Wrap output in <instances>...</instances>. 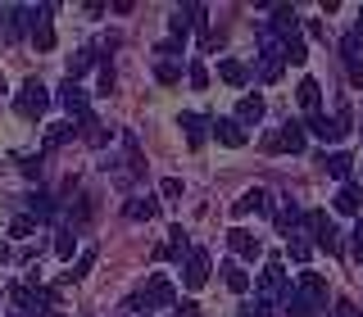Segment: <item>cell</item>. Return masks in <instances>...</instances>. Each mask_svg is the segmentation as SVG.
Instances as JSON below:
<instances>
[{
    "mask_svg": "<svg viewBox=\"0 0 363 317\" xmlns=\"http://www.w3.org/2000/svg\"><path fill=\"white\" fill-rule=\"evenodd\" d=\"M255 290H259L255 313L259 317H272V309H277V304L291 294V286H286V263H281V258H268V263H264V277H259Z\"/></svg>",
    "mask_w": 363,
    "mask_h": 317,
    "instance_id": "1",
    "label": "cell"
},
{
    "mask_svg": "<svg viewBox=\"0 0 363 317\" xmlns=\"http://www.w3.org/2000/svg\"><path fill=\"white\" fill-rule=\"evenodd\" d=\"M14 109H18V118H41L45 109H50V91H45L37 77H32V82H23L18 86V96H14Z\"/></svg>",
    "mask_w": 363,
    "mask_h": 317,
    "instance_id": "2",
    "label": "cell"
},
{
    "mask_svg": "<svg viewBox=\"0 0 363 317\" xmlns=\"http://www.w3.org/2000/svg\"><path fill=\"white\" fill-rule=\"evenodd\" d=\"M304 226H309V231H313V241H318V245H323V249H327V254H336V249H340V236H336V222H332V218H327V213H323V209H309V213H304Z\"/></svg>",
    "mask_w": 363,
    "mask_h": 317,
    "instance_id": "3",
    "label": "cell"
},
{
    "mask_svg": "<svg viewBox=\"0 0 363 317\" xmlns=\"http://www.w3.org/2000/svg\"><path fill=\"white\" fill-rule=\"evenodd\" d=\"M268 32L277 41H295V37H300V14H295V5H272Z\"/></svg>",
    "mask_w": 363,
    "mask_h": 317,
    "instance_id": "4",
    "label": "cell"
},
{
    "mask_svg": "<svg viewBox=\"0 0 363 317\" xmlns=\"http://www.w3.org/2000/svg\"><path fill=\"white\" fill-rule=\"evenodd\" d=\"M204 281H209V254H204V249H191V254H186V272H182V286L200 290Z\"/></svg>",
    "mask_w": 363,
    "mask_h": 317,
    "instance_id": "5",
    "label": "cell"
},
{
    "mask_svg": "<svg viewBox=\"0 0 363 317\" xmlns=\"http://www.w3.org/2000/svg\"><path fill=\"white\" fill-rule=\"evenodd\" d=\"M295 294H300V299H309V304H323L327 299V277H318V272H300Z\"/></svg>",
    "mask_w": 363,
    "mask_h": 317,
    "instance_id": "6",
    "label": "cell"
},
{
    "mask_svg": "<svg viewBox=\"0 0 363 317\" xmlns=\"http://www.w3.org/2000/svg\"><path fill=\"white\" fill-rule=\"evenodd\" d=\"M232 213H236V218H245V213H272L268 190H245V195L232 204Z\"/></svg>",
    "mask_w": 363,
    "mask_h": 317,
    "instance_id": "7",
    "label": "cell"
},
{
    "mask_svg": "<svg viewBox=\"0 0 363 317\" xmlns=\"http://www.w3.org/2000/svg\"><path fill=\"white\" fill-rule=\"evenodd\" d=\"M213 136H218L227 150H241V145H245V127L236 118H218V122H213Z\"/></svg>",
    "mask_w": 363,
    "mask_h": 317,
    "instance_id": "8",
    "label": "cell"
},
{
    "mask_svg": "<svg viewBox=\"0 0 363 317\" xmlns=\"http://www.w3.org/2000/svg\"><path fill=\"white\" fill-rule=\"evenodd\" d=\"M227 245H232V249H236L241 258H259V254H264V245H259V236H250L245 226H236V231H227Z\"/></svg>",
    "mask_w": 363,
    "mask_h": 317,
    "instance_id": "9",
    "label": "cell"
},
{
    "mask_svg": "<svg viewBox=\"0 0 363 317\" xmlns=\"http://www.w3.org/2000/svg\"><path fill=\"white\" fill-rule=\"evenodd\" d=\"M177 122H182V136H186V145H191V150H200L204 136H209V127H204L209 118H200V113H182Z\"/></svg>",
    "mask_w": 363,
    "mask_h": 317,
    "instance_id": "10",
    "label": "cell"
},
{
    "mask_svg": "<svg viewBox=\"0 0 363 317\" xmlns=\"http://www.w3.org/2000/svg\"><path fill=\"white\" fill-rule=\"evenodd\" d=\"M336 213H345V218H359V209H363V200H359V186H354V181H345V186H340L336 190Z\"/></svg>",
    "mask_w": 363,
    "mask_h": 317,
    "instance_id": "11",
    "label": "cell"
},
{
    "mask_svg": "<svg viewBox=\"0 0 363 317\" xmlns=\"http://www.w3.org/2000/svg\"><path fill=\"white\" fill-rule=\"evenodd\" d=\"M177 294H173V286H168L164 277H150V286H145V309H164V304H173Z\"/></svg>",
    "mask_w": 363,
    "mask_h": 317,
    "instance_id": "12",
    "label": "cell"
},
{
    "mask_svg": "<svg viewBox=\"0 0 363 317\" xmlns=\"http://www.w3.org/2000/svg\"><path fill=\"white\" fill-rule=\"evenodd\" d=\"M60 105H64L68 113H77V118H86V113H91V109H86V91L77 86V82H68V86L60 91Z\"/></svg>",
    "mask_w": 363,
    "mask_h": 317,
    "instance_id": "13",
    "label": "cell"
},
{
    "mask_svg": "<svg viewBox=\"0 0 363 317\" xmlns=\"http://www.w3.org/2000/svg\"><path fill=\"white\" fill-rule=\"evenodd\" d=\"M304 141H309V132H304L300 122H286V127L277 132V145H281V150H291V154H300Z\"/></svg>",
    "mask_w": 363,
    "mask_h": 317,
    "instance_id": "14",
    "label": "cell"
},
{
    "mask_svg": "<svg viewBox=\"0 0 363 317\" xmlns=\"http://www.w3.org/2000/svg\"><path fill=\"white\" fill-rule=\"evenodd\" d=\"M264 118V96H241L236 100V122H259Z\"/></svg>",
    "mask_w": 363,
    "mask_h": 317,
    "instance_id": "15",
    "label": "cell"
},
{
    "mask_svg": "<svg viewBox=\"0 0 363 317\" xmlns=\"http://www.w3.org/2000/svg\"><path fill=\"white\" fill-rule=\"evenodd\" d=\"M159 213V200H150V195H132L128 200V218H136V222H150Z\"/></svg>",
    "mask_w": 363,
    "mask_h": 317,
    "instance_id": "16",
    "label": "cell"
},
{
    "mask_svg": "<svg viewBox=\"0 0 363 317\" xmlns=\"http://www.w3.org/2000/svg\"><path fill=\"white\" fill-rule=\"evenodd\" d=\"M218 77H223L227 86H245L250 82V68L236 64V59H218Z\"/></svg>",
    "mask_w": 363,
    "mask_h": 317,
    "instance_id": "17",
    "label": "cell"
},
{
    "mask_svg": "<svg viewBox=\"0 0 363 317\" xmlns=\"http://www.w3.org/2000/svg\"><path fill=\"white\" fill-rule=\"evenodd\" d=\"M77 132H82L91 145H105V141H109V127H100V118H96V113H86V118H77Z\"/></svg>",
    "mask_w": 363,
    "mask_h": 317,
    "instance_id": "18",
    "label": "cell"
},
{
    "mask_svg": "<svg viewBox=\"0 0 363 317\" xmlns=\"http://www.w3.org/2000/svg\"><path fill=\"white\" fill-rule=\"evenodd\" d=\"M318 105H323V82H313V77H304V82H300V109L318 113Z\"/></svg>",
    "mask_w": 363,
    "mask_h": 317,
    "instance_id": "19",
    "label": "cell"
},
{
    "mask_svg": "<svg viewBox=\"0 0 363 317\" xmlns=\"http://www.w3.org/2000/svg\"><path fill=\"white\" fill-rule=\"evenodd\" d=\"M323 163H327V173H332V177H340V181H345V177H350V168H354V154H345V150H332V154L323 158Z\"/></svg>",
    "mask_w": 363,
    "mask_h": 317,
    "instance_id": "20",
    "label": "cell"
},
{
    "mask_svg": "<svg viewBox=\"0 0 363 317\" xmlns=\"http://www.w3.org/2000/svg\"><path fill=\"white\" fill-rule=\"evenodd\" d=\"M281 304H286V313L291 317H323V313H318V304H309V299H300V294H286V299H281Z\"/></svg>",
    "mask_w": 363,
    "mask_h": 317,
    "instance_id": "21",
    "label": "cell"
},
{
    "mask_svg": "<svg viewBox=\"0 0 363 317\" xmlns=\"http://www.w3.org/2000/svg\"><path fill=\"white\" fill-rule=\"evenodd\" d=\"M223 277H227V290H232V294H245V290H250V272H245V267L227 263V272H223Z\"/></svg>",
    "mask_w": 363,
    "mask_h": 317,
    "instance_id": "22",
    "label": "cell"
},
{
    "mask_svg": "<svg viewBox=\"0 0 363 317\" xmlns=\"http://www.w3.org/2000/svg\"><path fill=\"white\" fill-rule=\"evenodd\" d=\"M91 64H96V50H77L73 59H68V82H77V77H82Z\"/></svg>",
    "mask_w": 363,
    "mask_h": 317,
    "instance_id": "23",
    "label": "cell"
},
{
    "mask_svg": "<svg viewBox=\"0 0 363 317\" xmlns=\"http://www.w3.org/2000/svg\"><path fill=\"white\" fill-rule=\"evenodd\" d=\"M168 28H173V37H186V32L196 28V18H191V5L173 9V18H168Z\"/></svg>",
    "mask_w": 363,
    "mask_h": 317,
    "instance_id": "24",
    "label": "cell"
},
{
    "mask_svg": "<svg viewBox=\"0 0 363 317\" xmlns=\"http://www.w3.org/2000/svg\"><path fill=\"white\" fill-rule=\"evenodd\" d=\"M309 254H313V245L304 241V236H291V241H286V258H291V263H309Z\"/></svg>",
    "mask_w": 363,
    "mask_h": 317,
    "instance_id": "25",
    "label": "cell"
},
{
    "mask_svg": "<svg viewBox=\"0 0 363 317\" xmlns=\"http://www.w3.org/2000/svg\"><path fill=\"white\" fill-rule=\"evenodd\" d=\"M73 132H77V122H55V127L45 132V150H55V145H64V141H68Z\"/></svg>",
    "mask_w": 363,
    "mask_h": 317,
    "instance_id": "26",
    "label": "cell"
},
{
    "mask_svg": "<svg viewBox=\"0 0 363 317\" xmlns=\"http://www.w3.org/2000/svg\"><path fill=\"white\" fill-rule=\"evenodd\" d=\"M91 263H96V249H82V258H77V267H68V272H64V281H82L86 272H91Z\"/></svg>",
    "mask_w": 363,
    "mask_h": 317,
    "instance_id": "27",
    "label": "cell"
},
{
    "mask_svg": "<svg viewBox=\"0 0 363 317\" xmlns=\"http://www.w3.org/2000/svg\"><path fill=\"white\" fill-rule=\"evenodd\" d=\"M32 231H37V218H28V213H23V218H14V222H9V236H14V241H28Z\"/></svg>",
    "mask_w": 363,
    "mask_h": 317,
    "instance_id": "28",
    "label": "cell"
},
{
    "mask_svg": "<svg viewBox=\"0 0 363 317\" xmlns=\"http://www.w3.org/2000/svg\"><path fill=\"white\" fill-rule=\"evenodd\" d=\"M32 45H37V50H55V28H50V18H45L41 28L32 32Z\"/></svg>",
    "mask_w": 363,
    "mask_h": 317,
    "instance_id": "29",
    "label": "cell"
},
{
    "mask_svg": "<svg viewBox=\"0 0 363 317\" xmlns=\"http://www.w3.org/2000/svg\"><path fill=\"white\" fill-rule=\"evenodd\" d=\"M304 59H309V50H304V37L286 41V64H304Z\"/></svg>",
    "mask_w": 363,
    "mask_h": 317,
    "instance_id": "30",
    "label": "cell"
},
{
    "mask_svg": "<svg viewBox=\"0 0 363 317\" xmlns=\"http://www.w3.org/2000/svg\"><path fill=\"white\" fill-rule=\"evenodd\" d=\"M28 209H32V218H50V213H55V204L45 200V195H32V200H28Z\"/></svg>",
    "mask_w": 363,
    "mask_h": 317,
    "instance_id": "31",
    "label": "cell"
},
{
    "mask_svg": "<svg viewBox=\"0 0 363 317\" xmlns=\"http://www.w3.org/2000/svg\"><path fill=\"white\" fill-rule=\"evenodd\" d=\"M186 82L196 86V91H204V86H209V73H204V64H191V68H186Z\"/></svg>",
    "mask_w": 363,
    "mask_h": 317,
    "instance_id": "32",
    "label": "cell"
},
{
    "mask_svg": "<svg viewBox=\"0 0 363 317\" xmlns=\"http://www.w3.org/2000/svg\"><path fill=\"white\" fill-rule=\"evenodd\" d=\"M73 249H77L73 231H60V241H55V254H60V258H73Z\"/></svg>",
    "mask_w": 363,
    "mask_h": 317,
    "instance_id": "33",
    "label": "cell"
},
{
    "mask_svg": "<svg viewBox=\"0 0 363 317\" xmlns=\"http://www.w3.org/2000/svg\"><path fill=\"white\" fill-rule=\"evenodd\" d=\"M159 82H182V64L164 59V64H159Z\"/></svg>",
    "mask_w": 363,
    "mask_h": 317,
    "instance_id": "34",
    "label": "cell"
},
{
    "mask_svg": "<svg viewBox=\"0 0 363 317\" xmlns=\"http://www.w3.org/2000/svg\"><path fill=\"white\" fill-rule=\"evenodd\" d=\"M159 190H164L168 200H177V195H182V181H177V177H164V186H159Z\"/></svg>",
    "mask_w": 363,
    "mask_h": 317,
    "instance_id": "35",
    "label": "cell"
},
{
    "mask_svg": "<svg viewBox=\"0 0 363 317\" xmlns=\"http://www.w3.org/2000/svg\"><path fill=\"white\" fill-rule=\"evenodd\" d=\"M18 168H23L28 177H37V173H41V158H18Z\"/></svg>",
    "mask_w": 363,
    "mask_h": 317,
    "instance_id": "36",
    "label": "cell"
},
{
    "mask_svg": "<svg viewBox=\"0 0 363 317\" xmlns=\"http://www.w3.org/2000/svg\"><path fill=\"white\" fill-rule=\"evenodd\" d=\"M100 91H113V68H109V64L100 68Z\"/></svg>",
    "mask_w": 363,
    "mask_h": 317,
    "instance_id": "37",
    "label": "cell"
},
{
    "mask_svg": "<svg viewBox=\"0 0 363 317\" xmlns=\"http://www.w3.org/2000/svg\"><path fill=\"white\" fill-rule=\"evenodd\" d=\"M309 37H313V41H323V37H327V28H323L318 18H309Z\"/></svg>",
    "mask_w": 363,
    "mask_h": 317,
    "instance_id": "38",
    "label": "cell"
},
{
    "mask_svg": "<svg viewBox=\"0 0 363 317\" xmlns=\"http://www.w3.org/2000/svg\"><path fill=\"white\" fill-rule=\"evenodd\" d=\"M336 317H363V313L354 309V304H336Z\"/></svg>",
    "mask_w": 363,
    "mask_h": 317,
    "instance_id": "39",
    "label": "cell"
},
{
    "mask_svg": "<svg viewBox=\"0 0 363 317\" xmlns=\"http://www.w3.org/2000/svg\"><path fill=\"white\" fill-rule=\"evenodd\" d=\"M354 249H359V254H363V218L354 222Z\"/></svg>",
    "mask_w": 363,
    "mask_h": 317,
    "instance_id": "40",
    "label": "cell"
},
{
    "mask_svg": "<svg viewBox=\"0 0 363 317\" xmlns=\"http://www.w3.org/2000/svg\"><path fill=\"white\" fill-rule=\"evenodd\" d=\"M354 37L363 41V9H359V23H354Z\"/></svg>",
    "mask_w": 363,
    "mask_h": 317,
    "instance_id": "41",
    "label": "cell"
},
{
    "mask_svg": "<svg viewBox=\"0 0 363 317\" xmlns=\"http://www.w3.org/2000/svg\"><path fill=\"white\" fill-rule=\"evenodd\" d=\"M0 263H9V245L5 241H0Z\"/></svg>",
    "mask_w": 363,
    "mask_h": 317,
    "instance_id": "42",
    "label": "cell"
},
{
    "mask_svg": "<svg viewBox=\"0 0 363 317\" xmlns=\"http://www.w3.org/2000/svg\"><path fill=\"white\" fill-rule=\"evenodd\" d=\"M241 317H255V309H241Z\"/></svg>",
    "mask_w": 363,
    "mask_h": 317,
    "instance_id": "43",
    "label": "cell"
}]
</instances>
